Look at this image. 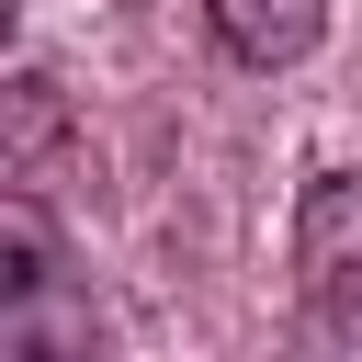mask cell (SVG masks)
Instances as JSON below:
<instances>
[{
    "mask_svg": "<svg viewBox=\"0 0 362 362\" xmlns=\"http://www.w3.org/2000/svg\"><path fill=\"white\" fill-rule=\"evenodd\" d=\"M57 136H68V102H57V79H11V192H45V158H57Z\"/></svg>",
    "mask_w": 362,
    "mask_h": 362,
    "instance_id": "3",
    "label": "cell"
},
{
    "mask_svg": "<svg viewBox=\"0 0 362 362\" xmlns=\"http://www.w3.org/2000/svg\"><path fill=\"white\" fill-rule=\"evenodd\" d=\"M305 362H362V283L305 305Z\"/></svg>",
    "mask_w": 362,
    "mask_h": 362,
    "instance_id": "4",
    "label": "cell"
},
{
    "mask_svg": "<svg viewBox=\"0 0 362 362\" xmlns=\"http://www.w3.org/2000/svg\"><path fill=\"white\" fill-rule=\"evenodd\" d=\"M204 23L238 68H294V57H317L328 0H204Z\"/></svg>",
    "mask_w": 362,
    "mask_h": 362,
    "instance_id": "2",
    "label": "cell"
},
{
    "mask_svg": "<svg viewBox=\"0 0 362 362\" xmlns=\"http://www.w3.org/2000/svg\"><path fill=\"white\" fill-rule=\"evenodd\" d=\"M294 283H305V305L339 294V283H362V170L305 181V215H294Z\"/></svg>",
    "mask_w": 362,
    "mask_h": 362,
    "instance_id": "1",
    "label": "cell"
}]
</instances>
